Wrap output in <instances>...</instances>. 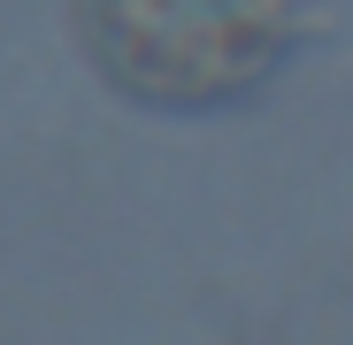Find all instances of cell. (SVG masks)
Instances as JSON below:
<instances>
[{
    "label": "cell",
    "instance_id": "1",
    "mask_svg": "<svg viewBox=\"0 0 353 345\" xmlns=\"http://www.w3.org/2000/svg\"><path fill=\"white\" fill-rule=\"evenodd\" d=\"M292 39V0H100V46L131 92L200 107L246 92Z\"/></svg>",
    "mask_w": 353,
    "mask_h": 345
}]
</instances>
